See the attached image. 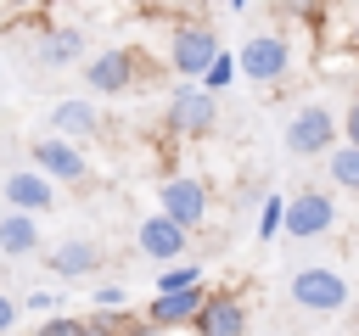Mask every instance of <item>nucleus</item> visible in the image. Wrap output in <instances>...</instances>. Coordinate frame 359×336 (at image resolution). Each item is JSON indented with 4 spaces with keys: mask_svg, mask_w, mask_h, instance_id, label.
Segmentation results:
<instances>
[{
    "mask_svg": "<svg viewBox=\"0 0 359 336\" xmlns=\"http://www.w3.org/2000/svg\"><path fill=\"white\" fill-rule=\"evenodd\" d=\"M219 62V34L208 22H174L168 34V67L180 73V84H202V73Z\"/></svg>",
    "mask_w": 359,
    "mask_h": 336,
    "instance_id": "nucleus-1",
    "label": "nucleus"
},
{
    "mask_svg": "<svg viewBox=\"0 0 359 336\" xmlns=\"http://www.w3.org/2000/svg\"><path fill=\"white\" fill-rule=\"evenodd\" d=\"M286 291H292V302L303 308V314H337V308H348V280H342V269H325V263H309V269H297L292 280H286Z\"/></svg>",
    "mask_w": 359,
    "mask_h": 336,
    "instance_id": "nucleus-2",
    "label": "nucleus"
},
{
    "mask_svg": "<svg viewBox=\"0 0 359 336\" xmlns=\"http://www.w3.org/2000/svg\"><path fill=\"white\" fill-rule=\"evenodd\" d=\"M219 95H208L202 84H180L174 95H168V106H163V123H168V134H180V140H202V134H213V123H219V106H213Z\"/></svg>",
    "mask_w": 359,
    "mask_h": 336,
    "instance_id": "nucleus-3",
    "label": "nucleus"
},
{
    "mask_svg": "<svg viewBox=\"0 0 359 336\" xmlns=\"http://www.w3.org/2000/svg\"><path fill=\"white\" fill-rule=\"evenodd\" d=\"M286 151H292V157H320V151L331 157V151H337V112L320 106V101L297 106L292 123H286Z\"/></svg>",
    "mask_w": 359,
    "mask_h": 336,
    "instance_id": "nucleus-4",
    "label": "nucleus"
},
{
    "mask_svg": "<svg viewBox=\"0 0 359 336\" xmlns=\"http://www.w3.org/2000/svg\"><path fill=\"white\" fill-rule=\"evenodd\" d=\"M28 168H39L50 185H79V179H90V157H84L73 140H62V134H39V140L28 146Z\"/></svg>",
    "mask_w": 359,
    "mask_h": 336,
    "instance_id": "nucleus-5",
    "label": "nucleus"
},
{
    "mask_svg": "<svg viewBox=\"0 0 359 336\" xmlns=\"http://www.w3.org/2000/svg\"><path fill=\"white\" fill-rule=\"evenodd\" d=\"M208 185L196 179V174H168L163 185H157V213L163 218H174L180 230H196L202 218H208Z\"/></svg>",
    "mask_w": 359,
    "mask_h": 336,
    "instance_id": "nucleus-6",
    "label": "nucleus"
},
{
    "mask_svg": "<svg viewBox=\"0 0 359 336\" xmlns=\"http://www.w3.org/2000/svg\"><path fill=\"white\" fill-rule=\"evenodd\" d=\"M337 230V202L325 190H292L286 196V241H320Z\"/></svg>",
    "mask_w": 359,
    "mask_h": 336,
    "instance_id": "nucleus-7",
    "label": "nucleus"
},
{
    "mask_svg": "<svg viewBox=\"0 0 359 336\" xmlns=\"http://www.w3.org/2000/svg\"><path fill=\"white\" fill-rule=\"evenodd\" d=\"M236 62H241V78H252V84H280L286 67H292V45H286L280 34H252V39L236 50Z\"/></svg>",
    "mask_w": 359,
    "mask_h": 336,
    "instance_id": "nucleus-8",
    "label": "nucleus"
},
{
    "mask_svg": "<svg viewBox=\"0 0 359 336\" xmlns=\"http://www.w3.org/2000/svg\"><path fill=\"white\" fill-rule=\"evenodd\" d=\"M135 246L151 258V263H185V246H191V230H180L174 218H163V213H146L140 224H135Z\"/></svg>",
    "mask_w": 359,
    "mask_h": 336,
    "instance_id": "nucleus-9",
    "label": "nucleus"
},
{
    "mask_svg": "<svg viewBox=\"0 0 359 336\" xmlns=\"http://www.w3.org/2000/svg\"><path fill=\"white\" fill-rule=\"evenodd\" d=\"M202 302H208V291H202V286H191V291H151V302L140 308V319H146V325H157L163 336H168V330H191V325H196V314H202Z\"/></svg>",
    "mask_w": 359,
    "mask_h": 336,
    "instance_id": "nucleus-10",
    "label": "nucleus"
},
{
    "mask_svg": "<svg viewBox=\"0 0 359 336\" xmlns=\"http://www.w3.org/2000/svg\"><path fill=\"white\" fill-rule=\"evenodd\" d=\"M0 196H6L11 213H34V218L56 207V185H50L39 168H11V174L0 179Z\"/></svg>",
    "mask_w": 359,
    "mask_h": 336,
    "instance_id": "nucleus-11",
    "label": "nucleus"
},
{
    "mask_svg": "<svg viewBox=\"0 0 359 336\" xmlns=\"http://www.w3.org/2000/svg\"><path fill=\"white\" fill-rule=\"evenodd\" d=\"M247 297L241 291H208V302H202V314H196V336H247Z\"/></svg>",
    "mask_w": 359,
    "mask_h": 336,
    "instance_id": "nucleus-12",
    "label": "nucleus"
},
{
    "mask_svg": "<svg viewBox=\"0 0 359 336\" xmlns=\"http://www.w3.org/2000/svg\"><path fill=\"white\" fill-rule=\"evenodd\" d=\"M84 84H90L95 95H123V90H135V50H123V45L95 50V56L84 62Z\"/></svg>",
    "mask_w": 359,
    "mask_h": 336,
    "instance_id": "nucleus-13",
    "label": "nucleus"
},
{
    "mask_svg": "<svg viewBox=\"0 0 359 336\" xmlns=\"http://www.w3.org/2000/svg\"><path fill=\"white\" fill-rule=\"evenodd\" d=\"M45 269H50L56 280H84V274L101 269V246L84 241V235H67V241H56V246L45 252Z\"/></svg>",
    "mask_w": 359,
    "mask_h": 336,
    "instance_id": "nucleus-14",
    "label": "nucleus"
},
{
    "mask_svg": "<svg viewBox=\"0 0 359 336\" xmlns=\"http://www.w3.org/2000/svg\"><path fill=\"white\" fill-rule=\"evenodd\" d=\"M34 56H39V67H84V28H73V22H56V28H45L39 34V45H34Z\"/></svg>",
    "mask_w": 359,
    "mask_h": 336,
    "instance_id": "nucleus-15",
    "label": "nucleus"
},
{
    "mask_svg": "<svg viewBox=\"0 0 359 336\" xmlns=\"http://www.w3.org/2000/svg\"><path fill=\"white\" fill-rule=\"evenodd\" d=\"M50 134H62V140H95L101 134V112L90 106V101H56L50 106Z\"/></svg>",
    "mask_w": 359,
    "mask_h": 336,
    "instance_id": "nucleus-16",
    "label": "nucleus"
},
{
    "mask_svg": "<svg viewBox=\"0 0 359 336\" xmlns=\"http://www.w3.org/2000/svg\"><path fill=\"white\" fill-rule=\"evenodd\" d=\"M39 241H45V235H39V218H34V213H11V207L0 213V252H6V258H34Z\"/></svg>",
    "mask_w": 359,
    "mask_h": 336,
    "instance_id": "nucleus-17",
    "label": "nucleus"
},
{
    "mask_svg": "<svg viewBox=\"0 0 359 336\" xmlns=\"http://www.w3.org/2000/svg\"><path fill=\"white\" fill-rule=\"evenodd\" d=\"M325 168H331V179H337L348 196H359V146H348V140H342V146L325 157Z\"/></svg>",
    "mask_w": 359,
    "mask_h": 336,
    "instance_id": "nucleus-18",
    "label": "nucleus"
},
{
    "mask_svg": "<svg viewBox=\"0 0 359 336\" xmlns=\"http://www.w3.org/2000/svg\"><path fill=\"white\" fill-rule=\"evenodd\" d=\"M191 286H202V263H168V269H157V291H191Z\"/></svg>",
    "mask_w": 359,
    "mask_h": 336,
    "instance_id": "nucleus-19",
    "label": "nucleus"
},
{
    "mask_svg": "<svg viewBox=\"0 0 359 336\" xmlns=\"http://www.w3.org/2000/svg\"><path fill=\"white\" fill-rule=\"evenodd\" d=\"M236 78H241V62H236L230 50H219V62L202 73V90H208V95H219V90H230Z\"/></svg>",
    "mask_w": 359,
    "mask_h": 336,
    "instance_id": "nucleus-20",
    "label": "nucleus"
},
{
    "mask_svg": "<svg viewBox=\"0 0 359 336\" xmlns=\"http://www.w3.org/2000/svg\"><path fill=\"white\" fill-rule=\"evenodd\" d=\"M286 230V196H264V207H258V241H275Z\"/></svg>",
    "mask_w": 359,
    "mask_h": 336,
    "instance_id": "nucleus-21",
    "label": "nucleus"
},
{
    "mask_svg": "<svg viewBox=\"0 0 359 336\" xmlns=\"http://www.w3.org/2000/svg\"><path fill=\"white\" fill-rule=\"evenodd\" d=\"M28 336H84V314H50V319H39V330H28Z\"/></svg>",
    "mask_w": 359,
    "mask_h": 336,
    "instance_id": "nucleus-22",
    "label": "nucleus"
},
{
    "mask_svg": "<svg viewBox=\"0 0 359 336\" xmlns=\"http://www.w3.org/2000/svg\"><path fill=\"white\" fill-rule=\"evenodd\" d=\"M90 302H95V314H129V291L123 286H95Z\"/></svg>",
    "mask_w": 359,
    "mask_h": 336,
    "instance_id": "nucleus-23",
    "label": "nucleus"
},
{
    "mask_svg": "<svg viewBox=\"0 0 359 336\" xmlns=\"http://www.w3.org/2000/svg\"><path fill=\"white\" fill-rule=\"evenodd\" d=\"M135 314H90L84 319V336H123Z\"/></svg>",
    "mask_w": 359,
    "mask_h": 336,
    "instance_id": "nucleus-24",
    "label": "nucleus"
},
{
    "mask_svg": "<svg viewBox=\"0 0 359 336\" xmlns=\"http://www.w3.org/2000/svg\"><path fill=\"white\" fill-rule=\"evenodd\" d=\"M22 308H28V314H45V319H50V314H56V297H50V291H28V297H22Z\"/></svg>",
    "mask_w": 359,
    "mask_h": 336,
    "instance_id": "nucleus-25",
    "label": "nucleus"
},
{
    "mask_svg": "<svg viewBox=\"0 0 359 336\" xmlns=\"http://www.w3.org/2000/svg\"><path fill=\"white\" fill-rule=\"evenodd\" d=\"M342 134H348V146H359V95H353L348 112H342Z\"/></svg>",
    "mask_w": 359,
    "mask_h": 336,
    "instance_id": "nucleus-26",
    "label": "nucleus"
},
{
    "mask_svg": "<svg viewBox=\"0 0 359 336\" xmlns=\"http://www.w3.org/2000/svg\"><path fill=\"white\" fill-rule=\"evenodd\" d=\"M11 330H17V302L0 291V336H11Z\"/></svg>",
    "mask_w": 359,
    "mask_h": 336,
    "instance_id": "nucleus-27",
    "label": "nucleus"
},
{
    "mask_svg": "<svg viewBox=\"0 0 359 336\" xmlns=\"http://www.w3.org/2000/svg\"><path fill=\"white\" fill-rule=\"evenodd\" d=\"M123 336H163V330H157V325H146V319H129V330H123Z\"/></svg>",
    "mask_w": 359,
    "mask_h": 336,
    "instance_id": "nucleus-28",
    "label": "nucleus"
},
{
    "mask_svg": "<svg viewBox=\"0 0 359 336\" xmlns=\"http://www.w3.org/2000/svg\"><path fill=\"white\" fill-rule=\"evenodd\" d=\"M6 11H39V6H50V0H0Z\"/></svg>",
    "mask_w": 359,
    "mask_h": 336,
    "instance_id": "nucleus-29",
    "label": "nucleus"
},
{
    "mask_svg": "<svg viewBox=\"0 0 359 336\" xmlns=\"http://www.w3.org/2000/svg\"><path fill=\"white\" fill-rule=\"evenodd\" d=\"M348 50H359V17H353V28H348Z\"/></svg>",
    "mask_w": 359,
    "mask_h": 336,
    "instance_id": "nucleus-30",
    "label": "nucleus"
},
{
    "mask_svg": "<svg viewBox=\"0 0 359 336\" xmlns=\"http://www.w3.org/2000/svg\"><path fill=\"white\" fill-rule=\"evenodd\" d=\"M230 6H236V11H241V6H247V0H230Z\"/></svg>",
    "mask_w": 359,
    "mask_h": 336,
    "instance_id": "nucleus-31",
    "label": "nucleus"
},
{
    "mask_svg": "<svg viewBox=\"0 0 359 336\" xmlns=\"http://www.w3.org/2000/svg\"><path fill=\"white\" fill-rule=\"evenodd\" d=\"M353 336H359V325H353Z\"/></svg>",
    "mask_w": 359,
    "mask_h": 336,
    "instance_id": "nucleus-32",
    "label": "nucleus"
}]
</instances>
